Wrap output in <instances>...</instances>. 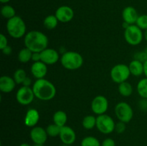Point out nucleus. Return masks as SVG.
I'll list each match as a JSON object with an SVG mask.
<instances>
[{
    "instance_id": "f257e3e1",
    "label": "nucleus",
    "mask_w": 147,
    "mask_h": 146,
    "mask_svg": "<svg viewBox=\"0 0 147 146\" xmlns=\"http://www.w3.org/2000/svg\"><path fill=\"white\" fill-rule=\"evenodd\" d=\"M24 42L25 47L32 52H41L47 48L48 39L42 31L32 30L25 34Z\"/></svg>"
},
{
    "instance_id": "f03ea898",
    "label": "nucleus",
    "mask_w": 147,
    "mask_h": 146,
    "mask_svg": "<svg viewBox=\"0 0 147 146\" xmlns=\"http://www.w3.org/2000/svg\"><path fill=\"white\" fill-rule=\"evenodd\" d=\"M35 97L42 101L52 100L56 95V88L53 83L46 79L37 80L32 85Z\"/></svg>"
},
{
    "instance_id": "7ed1b4c3",
    "label": "nucleus",
    "mask_w": 147,
    "mask_h": 146,
    "mask_svg": "<svg viewBox=\"0 0 147 146\" xmlns=\"http://www.w3.org/2000/svg\"><path fill=\"white\" fill-rule=\"evenodd\" d=\"M6 27L8 34L14 39H20L26 34V24L19 16L8 19Z\"/></svg>"
},
{
    "instance_id": "20e7f679",
    "label": "nucleus",
    "mask_w": 147,
    "mask_h": 146,
    "mask_svg": "<svg viewBox=\"0 0 147 146\" xmlns=\"http://www.w3.org/2000/svg\"><path fill=\"white\" fill-rule=\"evenodd\" d=\"M60 62L64 68L69 70H76L82 67L83 58L80 53L69 51L65 52L61 56Z\"/></svg>"
},
{
    "instance_id": "39448f33",
    "label": "nucleus",
    "mask_w": 147,
    "mask_h": 146,
    "mask_svg": "<svg viewBox=\"0 0 147 146\" xmlns=\"http://www.w3.org/2000/svg\"><path fill=\"white\" fill-rule=\"evenodd\" d=\"M144 33L136 24H131L124 30V38L128 44L136 46L143 40Z\"/></svg>"
},
{
    "instance_id": "423d86ee",
    "label": "nucleus",
    "mask_w": 147,
    "mask_h": 146,
    "mask_svg": "<svg viewBox=\"0 0 147 146\" xmlns=\"http://www.w3.org/2000/svg\"><path fill=\"white\" fill-rule=\"evenodd\" d=\"M130 74L129 66L124 64H118L113 66L110 73L112 80L118 84L127 81Z\"/></svg>"
},
{
    "instance_id": "0eeeda50",
    "label": "nucleus",
    "mask_w": 147,
    "mask_h": 146,
    "mask_svg": "<svg viewBox=\"0 0 147 146\" xmlns=\"http://www.w3.org/2000/svg\"><path fill=\"white\" fill-rule=\"evenodd\" d=\"M116 124L111 116L106 114L98 115L96 117V127L103 134H110L115 130Z\"/></svg>"
},
{
    "instance_id": "6e6552de",
    "label": "nucleus",
    "mask_w": 147,
    "mask_h": 146,
    "mask_svg": "<svg viewBox=\"0 0 147 146\" xmlns=\"http://www.w3.org/2000/svg\"><path fill=\"white\" fill-rule=\"evenodd\" d=\"M115 114L119 121L128 123L133 118L134 111L130 104L125 102H120L115 107Z\"/></svg>"
},
{
    "instance_id": "1a4fd4ad",
    "label": "nucleus",
    "mask_w": 147,
    "mask_h": 146,
    "mask_svg": "<svg viewBox=\"0 0 147 146\" xmlns=\"http://www.w3.org/2000/svg\"><path fill=\"white\" fill-rule=\"evenodd\" d=\"M34 94L32 88L30 87L22 86L20 87L16 94L17 101L22 105H28L31 104L34 98Z\"/></svg>"
},
{
    "instance_id": "9d476101",
    "label": "nucleus",
    "mask_w": 147,
    "mask_h": 146,
    "mask_svg": "<svg viewBox=\"0 0 147 146\" xmlns=\"http://www.w3.org/2000/svg\"><path fill=\"white\" fill-rule=\"evenodd\" d=\"M109 108V101L103 95H98L93 98L91 102V110L93 113L100 115L106 113Z\"/></svg>"
},
{
    "instance_id": "9b49d317",
    "label": "nucleus",
    "mask_w": 147,
    "mask_h": 146,
    "mask_svg": "<svg viewBox=\"0 0 147 146\" xmlns=\"http://www.w3.org/2000/svg\"><path fill=\"white\" fill-rule=\"evenodd\" d=\"M55 15L56 16L59 21L67 23L71 21L74 17V11L69 6L63 5L57 9Z\"/></svg>"
},
{
    "instance_id": "f8f14e48",
    "label": "nucleus",
    "mask_w": 147,
    "mask_h": 146,
    "mask_svg": "<svg viewBox=\"0 0 147 146\" xmlns=\"http://www.w3.org/2000/svg\"><path fill=\"white\" fill-rule=\"evenodd\" d=\"M59 137L63 144L70 145L73 144L76 140V134L75 130L69 126L66 125L61 127Z\"/></svg>"
},
{
    "instance_id": "ddd939ff",
    "label": "nucleus",
    "mask_w": 147,
    "mask_h": 146,
    "mask_svg": "<svg viewBox=\"0 0 147 146\" xmlns=\"http://www.w3.org/2000/svg\"><path fill=\"white\" fill-rule=\"evenodd\" d=\"M40 54H41V61L47 65L55 64L60 58L59 53L55 49L47 48L41 52Z\"/></svg>"
},
{
    "instance_id": "4468645a",
    "label": "nucleus",
    "mask_w": 147,
    "mask_h": 146,
    "mask_svg": "<svg viewBox=\"0 0 147 146\" xmlns=\"http://www.w3.org/2000/svg\"><path fill=\"white\" fill-rule=\"evenodd\" d=\"M47 132L45 129L39 126H35L32 127L30 131V137L34 143L37 144H44L47 139Z\"/></svg>"
},
{
    "instance_id": "2eb2a0df",
    "label": "nucleus",
    "mask_w": 147,
    "mask_h": 146,
    "mask_svg": "<svg viewBox=\"0 0 147 146\" xmlns=\"http://www.w3.org/2000/svg\"><path fill=\"white\" fill-rule=\"evenodd\" d=\"M47 72V64L42 61L34 62L31 66V73L37 80L44 78Z\"/></svg>"
},
{
    "instance_id": "dca6fc26",
    "label": "nucleus",
    "mask_w": 147,
    "mask_h": 146,
    "mask_svg": "<svg viewBox=\"0 0 147 146\" xmlns=\"http://www.w3.org/2000/svg\"><path fill=\"white\" fill-rule=\"evenodd\" d=\"M139 16L136 9L131 6L125 7L122 11V17H123V21H126L129 24H136Z\"/></svg>"
},
{
    "instance_id": "f3484780",
    "label": "nucleus",
    "mask_w": 147,
    "mask_h": 146,
    "mask_svg": "<svg viewBox=\"0 0 147 146\" xmlns=\"http://www.w3.org/2000/svg\"><path fill=\"white\" fill-rule=\"evenodd\" d=\"M14 78L9 76H1L0 78V90L4 93H9L14 90L16 86Z\"/></svg>"
},
{
    "instance_id": "a211bd4d",
    "label": "nucleus",
    "mask_w": 147,
    "mask_h": 146,
    "mask_svg": "<svg viewBox=\"0 0 147 146\" xmlns=\"http://www.w3.org/2000/svg\"><path fill=\"white\" fill-rule=\"evenodd\" d=\"M40 120V114L35 109H30L27 110L24 117V125L27 127H34Z\"/></svg>"
},
{
    "instance_id": "6ab92c4d",
    "label": "nucleus",
    "mask_w": 147,
    "mask_h": 146,
    "mask_svg": "<svg viewBox=\"0 0 147 146\" xmlns=\"http://www.w3.org/2000/svg\"><path fill=\"white\" fill-rule=\"evenodd\" d=\"M131 74L136 77H139L144 74V63L138 60H134L129 65Z\"/></svg>"
},
{
    "instance_id": "aec40b11",
    "label": "nucleus",
    "mask_w": 147,
    "mask_h": 146,
    "mask_svg": "<svg viewBox=\"0 0 147 146\" xmlns=\"http://www.w3.org/2000/svg\"><path fill=\"white\" fill-rule=\"evenodd\" d=\"M67 120V116L65 112L63 110H57L53 115V122L54 124L62 127L65 125Z\"/></svg>"
},
{
    "instance_id": "412c9836",
    "label": "nucleus",
    "mask_w": 147,
    "mask_h": 146,
    "mask_svg": "<svg viewBox=\"0 0 147 146\" xmlns=\"http://www.w3.org/2000/svg\"><path fill=\"white\" fill-rule=\"evenodd\" d=\"M118 90L121 95L123 97H129L133 93V87L127 81L119 84Z\"/></svg>"
},
{
    "instance_id": "4be33fe9",
    "label": "nucleus",
    "mask_w": 147,
    "mask_h": 146,
    "mask_svg": "<svg viewBox=\"0 0 147 146\" xmlns=\"http://www.w3.org/2000/svg\"><path fill=\"white\" fill-rule=\"evenodd\" d=\"M58 19L55 15H48L45 18L43 21V24L45 27L47 29H54L57 27L58 24Z\"/></svg>"
},
{
    "instance_id": "5701e85b",
    "label": "nucleus",
    "mask_w": 147,
    "mask_h": 146,
    "mask_svg": "<svg viewBox=\"0 0 147 146\" xmlns=\"http://www.w3.org/2000/svg\"><path fill=\"white\" fill-rule=\"evenodd\" d=\"M32 52L27 47L22 49L18 54V60L22 63H27L32 60Z\"/></svg>"
},
{
    "instance_id": "b1692460",
    "label": "nucleus",
    "mask_w": 147,
    "mask_h": 146,
    "mask_svg": "<svg viewBox=\"0 0 147 146\" xmlns=\"http://www.w3.org/2000/svg\"><path fill=\"white\" fill-rule=\"evenodd\" d=\"M1 14L4 18L9 19L12 18V17L16 16V11L14 9V7L8 5V4H5V5L2 6L1 8Z\"/></svg>"
},
{
    "instance_id": "393cba45",
    "label": "nucleus",
    "mask_w": 147,
    "mask_h": 146,
    "mask_svg": "<svg viewBox=\"0 0 147 146\" xmlns=\"http://www.w3.org/2000/svg\"><path fill=\"white\" fill-rule=\"evenodd\" d=\"M137 92L142 99H147V78L142 79L138 82Z\"/></svg>"
},
{
    "instance_id": "a878e982",
    "label": "nucleus",
    "mask_w": 147,
    "mask_h": 146,
    "mask_svg": "<svg viewBox=\"0 0 147 146\" xmlns=\"http://www.w3.org/2000/svg\"><path fill=\"white\" fill-rule=\"evenodd\" d=\"M82 125L86 130H91L94 127H96V117L93 115L86 116L83 118Z\"/></svg>"
},
{
    "instance_id": "bb28decb",
    "label": "nucleus",
    "mask_w": 147,
    "mask_h": 146,
    "mask_svg": "<svg viewBox=\"0 0 147 146\" xmlns=\"http://www.w3.org/2000/svg\"><path fill=\"white\" fill-rule=\"evenodd\" d=\"M81 146H101L99 140L93 136H87L81 141Z\"/></svg>"
},
{
    "instance_id": "cd10ccee",
    "label": "nucleus",
    "mask_w": 147,
    "mask_h": 146,
    "mask_svg": "<svg viewBox=\"0 0 147 146\" xmlns=\"http://www.w3.org/2000/svg\"><path fill=\"white\" fill-rule=\"evenodd\" d=\"M27 74H26V72L24 71L23 69H18V70H16L14 73V80L16 82L17 84H22L23 82L24 81V80L27 77Z\"/></svg>"
},
{
    "instance_id": "c85d7f7f",
    "label": "nucleus",
    "mask_w": 147,
    "mask_h": 146,
    "mask_svg": "<svg viewBox=\"0 0 147 146\" xmlns=\"http://www.w3.org/2000/svg\"><path fill=\"white\" fill-rule=\"evenodd\" d=\"M60 129H61V127H59V126L57 125L50 124L47 126V128H46L45 130H46V132H47V135H48V136L55 137L60 135Z\"/></svg>"
},
{
    "instance_id": "c756f323",
    "label": "nucleus",
    "mask_w": 147,
    "mask_h": 146,
    "mask_svg": "<svg viewBox=\"0 0 147 146\" xmlns=\"http://www.w3.org/2000/svg\"><path fill=\"white\" fill-rule=\"evenodd\" d=\"M136 24L142 30L147 29V14H142L139 16Z\"/></svg>"
},
{
    "instance_id": "7c9ffc66",
    "label": "nucleus",
    "mask_w": 147,
    "mask_h": 146,
    "mask_svg": "<svg viewBox=\"0 0 147 146\" xmlns=\"http://www.w3.org/2000/svg\"><path fill=\"white\" fill-rule=\"evenodd\" d=\"M134 60L144 63L147 60V54L144 52V50L142 52H136L134 54Z\"/></svg>"
},
{
    "instance_id": "2f4dec72",
    "label": "nucleus",
    "mask_w": 147,
    "mask_h": 146,
    "mask_svg": "<svg viewBox=\"0 0 147 146\" xmlns=\"http://www.w3.org/2000/svg\"><path fill=\"white\" fill-rule=\"evenodd\" d=\"M126 123H123V122L119 121V123H116V127H115V131H116V133H119V134H121V133H123V132H125V130H126Z\"/></svg>"
},
{
    "instance_id": "473e14b6",
    "label": "nucleus",
    "mask_w": 147,
    "mask_h": 146,
    "mask_svg": "<svg viewBox=\"0 0 147 146\" xmlns=\"http://www.w3.org/2000/svg\"><path fill=\"white\" fill-rule=\"evenodd\" d=\"M7 46H8V41H7V39L6 37V36L4 34L1 33L0 34V49L3 50L4 47H6Z\"/></svg>"
},
{
    "instance_id": "72a5a7b5",
    "label": "nucleus",
    "mask_w": 147,
    "mask_h": 146,
    "mask_svg": "<svg viewBox=\"0 0 147 146\" xmlns=\"http://www.w3.org/2000/svg\"><path fill=\"white\" fill-rule=\"evenodd\" d=\"M101 146H116L115 140L112 138H106L102 142Z\"/></svg>"
},
{
    "instance_id": "f704fd0d",
    "label": "nucleus",
    "mask_w": 147,
    "mask_h": 146,
    "mask_svg": "<svg viewBox=\"0 0 147 146\" xmlns=\"http://www.w3.org/2000/svg\"><path fill=\"white\" fill-rule=\"evenodd\" d=\"M139 107L141 110L147 111V99H142L139 102Z\"/></svg>"
},
{
    "instance_id": "c9c22d12",
    "label": "nucleus",
    "mask_w": 147,
    "mask_h": 146,
    "mask_svg": "<svg viewBox=\"0 0 147 146\" xmlns=\"http://www.w3.org/2000/svg\"><path fill=\"white\" fill-rule=\"evenodd\" d=\"M32 60L34 61V62L41 61V54H40V52H33L32 56Z\"/></svg>"
},
{
    "instance_id": "e433bc0d",
    "label": "nucleus",
    "mask_w": 147,
    "mask_h": 146,
    "mask_svg": "<svg viewBox=\"0 0 147 146\" xmlns=\"http://www.w3.org/2000/svg\"><path fill=\"white\" fill-rule=\"evenodd\" d=\"M3 54H5V55H9L11 52H12V48H11L10 46H7L6 47H4L3 50H1Z\"/></svg>"
},
{
    "instance_id": "4c0bfd02",
    "label": "nucleus",
    "mask_w": 147,
    "mask_h": 146,
    "mask_svg": "<svg viewBox=\"0 0 147 146\" xmlns=\"http://www.w3.org/2000/svg\"><path fill=\"white\" fill-rule=\"evenodd\" d=\"M31 84H32V80L28 77H26V79L24 80V81L22 83L23 86H26V87H30V85Z\"/></svg>"
},
{
    "instance_id": "58836bf2",
    "label": "nucleus",
    "mask_w": 147,
    "mask_h": 146,
    "mask_svg": "<svg viewBox=\"0 0 147 146\" xmlns=\"http://www.w3.org/2000/svg\"><path fill=\"white\" fill-rule=\"evenodd\" d=\"M144 74L147 78V60L144 63Z\"/></svg>"
},
{
    "instance_id": "ea45409f",
    "label": "nucleus",
    "mask_w": 147,
    "mask_h": 146,
    "mask_svg": "<svg viewBox=\"0 0 147 146\" xmlns=\"http://www.w3.org/2000/svg\"><path fill=\"white\" fill-rule=\"evenodd\" d=\"M10 1H11V0H0L1 3H2V4H7V3L9 2Z\"/></svg>"
},
{
    "instance_id": "a19ab883",
    "label": "nucleus",
    "mask_w": 147,
    "mask_h": 146,
    "mask_svg": "<svg viewBox=\"0 0 147 146\" xmlns=\"http://www.w3.org/2000/svg\"><path fill=\"white\" fill-rule=\"evenodd\" d=\"M144 39L146 40V41L147 42V29L145 30L144 33Z\"/></svg>"
},
{
    "instance_id": "79ce46f5",
    "label": "nucleus",
    "mask_w": 147,
    "mask_h": 146,
    "mask_svg": "<svg viewBox=\"0 0 147 146\" xmlns=\"http://www.w3.org/2000/svg\"><path fill=\"white\" fill-rule=\"evenodd\" d=\"M32 146H44V144H37V143H34V145Z\"/></svg>"
},
{
    "instance_id": "37998d69",
    "label": "nucleus",
    "mask_w": 147,
    "mask_h": 146,
    "mask_svg": "<svg viewBox=\"0 0 147 146\" xmlns=\"http://www.w3.org/2000/svg\"><path fill=\"white\" fill-rule=\"evenodd\" d=\"M20 146H32V145H29L28 143H22V144L20 145Z\"/></svg>"
},
{
    "instance_id": "c03bdc74",
    "label": "nucleus",
    "mask_w": 147,
    "mask_h": 146,
    "mask_svg": "<svg viewBox=\"0 0 147 146\" xmlns=\"http://www.w3.org/2000/svg\"><path fill=\"white\" fill-rule=\"evenodd\" d=\"M61 146H70V145H65V144H63V145H62Z\"/></svg>"
},
{
    "instance_id": "a18cd8bd",
    "label": "nucleus",
    "mask_w": 147,
    "mask_h": 146,
    "mask_svg": "<svg viewBox=\"0 0 147 146\" xmlns=\"http://www.w3.org/2000/svg\"><path fill=\"white\" fill-rule=\"evenodd\" d=\"M144 52H146V54H147V47H146V48H145V50H144Z\"/></svg>"
}]
</instances>
